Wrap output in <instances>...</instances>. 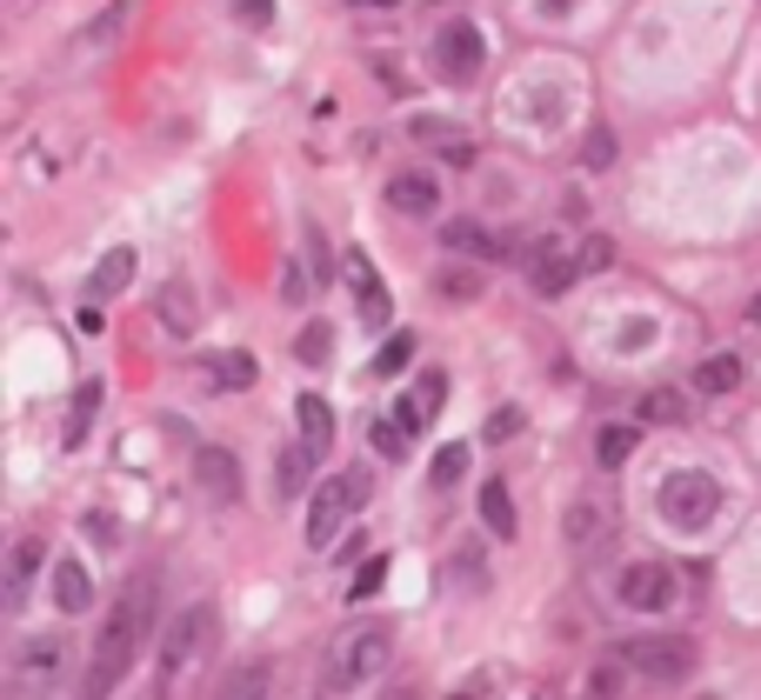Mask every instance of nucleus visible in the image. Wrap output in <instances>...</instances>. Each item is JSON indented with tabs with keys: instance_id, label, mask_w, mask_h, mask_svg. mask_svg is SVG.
<instances>
[{
	"instance_id": "obj_1",
	"label": "nucleus",
	"mask_w": 761,
	"mask_h": 700,
	"mask_svg": "<svg viewBox=\"0 0 761 700\" xmlns=\"http://www.w3.org/2000/svg\"><path fill=\"white\" fill-rule=\"evenodd\" d=\"M147 628H154V574H134V581L120 588V601L107 608V628L94 634L87 694H107V688H120V681H127V668H134V654H140Z\"/></svg>"
},
{
	"instance_id": "obj_2",
	"label": "nucleus",
	"mask_w": 761,
	"mask_h": 700,
	"mask_svg": "<svg viewBox=\"0 0 761 700\" xmlns=\"http://www.w3.org/2000/svg\"><path fill=\"white\" fill-rule=\"evenodd\" d=\"M388 654H394V634H388L381 621H361V628H348V634L328 648L321 688H328V694H341V688H361V681H374V674L388 668Z\"/></svg>"
},
{
	"instance_id": "obj_3",
	"label": "nucleus",
	"mask_w": 761,
	"mask_h": 700,
	"mask_svg": "<svg viewBox=\"0 0 761 700\" xmlns=\"http://www.w3.org/2000/svg\"><path fill=\"white\" fill-rule=\"evenodd\" d=\"M715 507H722V481H715V474H702V467H675V474L662 481V514H669L682 534L709 528Z\"/></svg>"
},
{
	"instance_id": "obj_4",
	"label": "nucleus",
	"mask_w": 761,
	"mask_h": 700,
	"mask_svg": "<svg viewBox=\"0 0 761 700\" xmlns=\"http://www.w3.org/2000/svg\"><path fill=\"white\" fill-rule=\"evenodd\" d=\"M615 601H622L628 614H669V608L682 601V574H675L669 561H628L622 581H615Z\"/></svg>"
},
{
	"instance_id": "obj_5",
	"label": "nucleus",
	"mask_w": 761,
	"mask_h": 700,
	"mask_svg": "<svg viewBox=\"0 0 761 700\" xmlns=\"http://www.w3.org/2000/svg\"><path fill=\"white\" fill-rule=\"evenodd\" d=\"M207 641H214V608H207V601H187V608L160 628V681H174L181 668H194Z\"/></svg>"
},
{
	"instance_id": "obj_6",
	"label": "nucleus",
	"mask_w": 761,
	"mask_h": 700,
	"mask_svg": "<svg viewBox=\"0 0 761 700\" xmlns=\"http://www.w3.org/2000/svg\"><path fill=\"white\" fill-rule=\"evenodd\" d=\"M361 501H368V474H334V481H321L314 501H308V541L328 548V541L341 534V521H348Z\"/></svg>"
},
{
	"instance_id": "obj_7",
	"label": "nucleus",
	"mask_w": 761,
	"mask_h": 700,
	"mask_svg": "<svg viewBox=\"0 0 761 700\" xmlns=\"http://www.w3.org/2000/svg\"><path fill=\"white\" fill-rule=\"evenodd\" d=\"M642 681H689L695 674V641H675V634H648V641H622L615 648Z\"/></svg>"
},
{
	"instance_id": "obj_8",
	"label": "nucleus",
	"mask_w": 761,
	"mask_h": 700,
	"mask_svg": "<svg viewBox=\"0 0 761 700\" xmlns=\"http://www.w3.org/2000/svg\"><path fill=\"white\" fill-rule=\"evenodd\" d=\"M481 60H488L481 27H475V20H441V33H435V67H441L448 80H475Z\"/></svg>"
},
{
	"instance_id": "obj_9",
	"label": "nucleus",
	"mask_w": 761,
	"mask_h": 700,
	"mask_svg": "<svg viewBox=\"0 0 761 700\" xmlns=\"http://www.w3.org/2000/svg\"><path fill=\"white\" fill-rule=\"evenodd\" d=\"M582 274H588V267H582V254H562L555 240H535V247H528V287H535L542 300H562Z\"/></svg>"
},
{
	"instance_id": "obj_10",
	"label": "nucleus",
	"mask_w": 761,
	"mask_h": 700,
	"mask_svg": "<svg viewBox=\"0 0 761 700\" xmlns=\"http://www.w3.org/2000/svg\"><path fill=\"white\" fill-rule=\"evenodd\" d=\"M314 441H294V447H281L274 454V501H301V494H314L308 481H314Z\"/></svg>"
},
{
	"instance_id": "obj_11",
	"label": "nucleus",
	"mask_w": 761,
	"mask_h": 700,
	"mask_svg": "<svg viewBox=\"0 0 761 700\" xmlns=\"http://www.w3.org/2000/svg\"><path fill=\"white\" fill-rule=\"evenodd\" d=\"M47 594H53L60 614H87V608H94V581H87V568H80L74 554H60V561L47 568Z\"/></svg>"
},
{
	"instance_id": "obj_12",
	"label": "nucleus",
	"mask_w": 761,
	"mask_h": 700,
	"mask_svg": "<svg viewBox=\"0 0 761 700\" xmlns=\"http://www.w3.org/2000/svg\"><path fill=\"white\" fill-rule=\"evenodd\" d=\"M388 207L428 220V214L441 207V180H435V174H394V180H388Z\"/></svg>"
},
{
	"instance_id": "obj_13",
	"label": "nucleus",
	"mask_w": 761,
	"mask_h": 700,
	"mask_svg": "<svg viewBox=\"0 0 761 700\" xmlns=\"http://www.w3.org/2000/svg\"><path fill=\"white\" fill-rule=\"evenodd\" d=\"M194 474H201V487H207L214 501H241V467H234L227 447H201V454H194Z\"/></svg>"
},
{
	"instance_id": "obj_14",
	"label": "nucleus",
	"mask_w": 761,
	"mask_h": 700,
	"mask_svg": "<svg viewBox=\"0 0 761 700\" xmlns=\"http://www.w3.org/2000/svg\"><path fill=\"white\" fill-rule=\"evenodd\" d=\"M441 240H448L455 254H475V260H501V254H508V240H501L495 227H481V220H448Z\"/></svg>"
},
{
	"instance_id": "obj_15",
	"label": "nucleus",
	"mask_w": 761,
	"mask_h": 700,
	"mask_svg": "<svg viewBox=\"0 0 761 700\" xmlns=\"http://www.w3.org/2000/svg\"><path fill=\"white\" fill-rule=\"evenodd\" d=\"M348 280H354V300H361V314H368V321H388V314H394V300H388V287H381V274H374L361 254H348Z\"/></svg>"
},
{
	"instance_id": "obj_16",
	"label": "nucleus",
	"mask_w": 761,
	"mask_h": 700,
	"mask_svg": "<svg viewBox=\"0 0 761 700\" xmlns=\"http://www.w3.org/2000/svg\"><path fill=\"white\" fill-rule=\"evenodd\" d=\"M475 507H481V528L495 534V541H515V501H508V487L501 481H481V494H475Z\"/></svg>"
},
{
	"instance_id": "obj_17",
	"label": "nucleus",
	"mask_w": 761,
	"mask_h": 700,
	"mask_svg": "<svg viewBox=\"0 0 761 700\" xmlns=\"http://www.w3.org/2000/svg\"><path fill=\"white\" fill-rule=\"evenodd\" d=\"M154 314H160V327H167L174 341H187V334H194V294H187V280H167L160 300H154Z\"/></svg>"
},
{
	"instance_id": "obj_18",
	"label": "nucleus",
	"mask_w": 761,
	"mask_h": 700,
	"mask_svg": "<svg viewBox=\"0 0 761 700\" xmlns=\"http://www.w3.org/2000/svg\"><path fill=\"white\" fill-rule=\"evenodd\" d=\"M40 548H47V541H33V534H27V541H13V568H7V608H20V601H27V588H33L40 561H47Z\"/></svg>"
},
{
	"instance_id": "obj_19",
	"label": "nucleus",
	"mask_w": 761,
	"mask_h": 700,
	"mask_svg": "<svg viewBox=\"0 0 761 700\" xmlns=\"http://www.w3.org/2000/svg\"><path fill=\"white\" fill-rule=\"evenodd\" d=\"M94 414H100V381L74 387V401H67V434H60V447H80V441L94 434Z\"/></svg>"
},
{
	"instance_id": "obj_20",
	"label": "nucleus",
	"mask_w": 761,
	"mask_h": 700,
	"mask_svg": "<svg viewBox=\"0 0 761 700\" xmlns=\"http://www.w3.org/2000/svg\"><path fill=\"white\" fill-rule=\"evenodd\" d=\"M635 447H642V421H608V427L595 434V461H602V467H622Z\"/></svg>"
},
{
	"instance_id": "obj_21",
	"label": "nucleus",
	"mask_w": 761,
	"mask_h": 700,
	"mask_svg": "<svg viewBox=\"0 0 761 700\" xmlns=\"http://www.w3.org/2000/svg\"><path fill=\"white\" fill-rule=\"evenodd\" d=\"M562 528H568V548H595V541L608 534V507H602V501H575V507L562 514Z\"/></svg>"
},
{
	"instance_id": "obj_22",
	"label": "nucleus",
	"mask_w": 761,
	"mask_h": 700,
	"mask_svg": "<svg viewBox=\"0 0 761 700\" xmlns=\"http://www.w3.org/2000/svg\"><path fill=\"white\" fill-rule=\"evenodd\" d=\"M682 414H689V394H682V387H648L635 421H642V427H675Z\"/></svg>"
},
{
	"instance_id": "obj_23",
	"label": "nucleus",
	"mask_w": 761,
	"mask_h": 700,
	"mask_svg": "<svg viewBox=\"0 0 761 700\" xmlns=\"http://www.w3.org/2000/svg\"><path fill=\"white\" fill-rule=\"evenodd\" d=\"M294 421H301V441H314V447L334 441V407H328L321 394H301V401H294Z\"/></svg>"
},
{
	"instance_id": "obj_24",
	"label": "nucleus",
	"mask_w": 761,
	"mask_h": 700,
	"mask_svg": "<svg viewBox=\"0 0 761 700\" xmlns=\"http://www.w3.org/2000/svg\"><path fill=\"white\" fill-rule=\"evenodd\" d=\"M207 381H214L221 394L254 387V354H214V361H207Z\"/></svg>"
},
{
	"instance_id": "obj_25",
	"label": "nucleus",
	"mask_w": 761,
	"mask_h": 700,
	"mask_svg": "<svg viewBox=\"0 0 761 700\" xmlns=\"http://www.w3.org/2000/svg\"><path fill=\"white\" fill-rule=\"evenodd\" d=\"M695 387H702V394H735V387H742V361H735V354H709V361L695 367Z\"/></svg>"
},
{
	"instance_id": "obj_26",
	"label": "nucleus",
	"mask_w": 761,
	"mask_h": 700,
	"mask_svg": "<svg viewBox=\"0 0 761 700\" xmlns=\"http://www.w3.org/2000/svg\"><path fill=\"white\" fill-rule=\"evenodd\" d=\"M127 280H134V247H114V254H100V267H94L87 287H94V294H120Z\"/></svg>"
},
{
	"instance_id": "obj_27",
	"label": "nucleus",
	"mask_w": 761,
	"mask_h": 700,
	"mask_svg": "<svg viewBox=\"0 0 761 700\" xmlns=\"http://www.w3.org/2000/svg\"><path fill=\"white\" fill-rule=\"evenodd\" d=\"M461 474H468V441H448L441 454H435V467H428V487H461Z\"/></svg>"
},
{
	"instance_id": "obj_28",
	"label": "nucleus",
	"mask_w": 761,
	"mask_h": 700,
	"mask_svg": "<svg viewBox=\"0 0 761 700\" xmlns=\"http://www.w3.org/2000/svg\"><path fill=\"white\" fill-rule=\"evenodd\" d=\"M60 661H67V648L53 634H40V641L20 648V674H60Z\"/></svg>"
},
{
	"instance_id": "obj_29",
	"label": "nucleus",
	"mask_w": 761,
	"mask_h": 700,
	"mask_svg": "<svg viewBox=\"0 0 761 700\" xmlns=\"http://www.w3.org/2000/svg\"><path fill=\"white\" fill-rule=\"evenodd\" d=\"M414 134H421V140H435L448 167H475V147H468V140H448V134H441L435 120H414Z\"/></svg>"
},
{
	"instance_id": "obj_30",
	"label": "nucleus",
	"mask_w": 761,
	"mask_h": 700,
	"mask_svg": "<svg viewBox=\"0 0 761 700\" xmlns=\"http://www.w3.org/2000/svg\"><path fill=\"white\" fill-rule=\"evenodd\" d=\"M608 160H615V127H602V120H595V127H588V140H582V167H588V174H602Z\"/></svg>"
},
{
	"instance_id": "obj_31",
	"label": "nucleus",
	"mask_w": 761,
	"mask_h": 700,
	"mask_svg": "<svg viewBox=\"0 0 761 700\" xmlns=\"http://www.w3.org/2000/svg\"><path fill=\"white\" fill-rule=\"evenodd\" d=\"M368 441L381 447V461H401V454H408V427H401V414H394V421H368Z\"/></svg>"
},
{
	"instance_id": "obj_32",
	"label": "nucleus",
	"mask_w": 761,
	"mask_h": 700,
	"mask_svg": "<svg viewBox=\"0 0 761 700\" xmlns=\"http://www.w3.org/2000/svg\"><path fill=\"white\" fill-rule=\"evenodd\" d=\"M388 588V554H374V561H361V574H354V588H348V601H374Z\"/></svg>"
},
{
	"instance_id": "obj_33",
	"label": "nucleus",
	"mask_w": 761,
	"mask_h": 700,
	"mask_svg": "<svg viewBox=\"0 0 761 700\" xmlns=\"http://www.w3.org/2000/svg\"><path fill=\"white\" fill-rule=\"evenodd\" d=\"M628 674H635V668L615 654V661H602V668L588 674V694H622V688H628Z\"/></svg>"
},
{
	"instance_id": "obj_34",
	"label": "nucleus",
	"mask_w": 761,
	"mask_h": 700,
	"mask_svg": "<svg viewBox=\"0 0 761 700\" xmlns=\"http://www.w3.org/2000/svg\"><path fill=\"white\" fill-rule=\"evenodd\" d=\"M481 287H488V280H481L475 267H448V274H441V294H448V300H475Z\"/></svg>"
},
{
	"instance_id": "obj_35",
	"label": "nucleus",
	"mask_w": 761,
	"mask_h": 700,
	"mask_svg": "<svg viewBox=\"0 0 761 700\" xmlns=\"http://www.w3.org/2000/svg\"><path fill=\"white\" fill-rule=\"evenodd\" d=\"M328 347H334V341H328V327L314 321V327H301V341H294V361H308V367H314V361H328Z\"/></svg>"
},
{
	"instance_id": "obj_36",
	"label": "nucleus",
	"mask_w": 761,
	"mask_h": 700,
	"mask_svg": "<svg viewBox=\"0 0 761 700\" xmlns=\"http://www.w3.org/2000/svg\"><path fill=\"white\" fill-rule=\"evenodd\" d=\"M408 354H414V341H408V334H394V341L374 354V374H401V367H408Z\"/></svg>"
},
{
	"instance_id": "obj_37",
	"label": "nucleus",
	"mask_w": 761,
	"mask_h": 700,
	"mask_svg": "<svg viewBox=\"0 0 761 700\" xmlns=\"http://www.w3.org/2000/svg\"><path fill=\"white\" fill-rule=\"evenodd\" d=\"M481 434H488V441H515V434H521V407H495Z\"/></svg>"
},
{
	"instance_id": "obj_38",
	"label": "nucleus",
	"mask_w": 761,
	"mask_h": 700,
	"mask_svg": "<svg viewBox=\"0 0 761 700\" xmlns=\"http://www.w3.org/2000/svg\"><path fill=\"white\" fill-rule=\"evenodd\" d=\"M281 300H294V307L308 300V274H301V260H287V267H281Z\"/></svg>"
},
{
	"instance_id": "obj_39",
	"label": "nucleus",
	"mask_w": 761,
	"mask_h": 700,
	"mask_svg": "<svg viewBox=\"0 0 761 700\" xmlns=\"http://www.w3.org/2000/svg\"><path fill=\"white\" fill-rule=\"evenodd\" d=\"M414 394L428 401V414H441V401H448V374H421V381H414Z\"/></svg>"
},
{
	"instance_id": "obj_40",
	"label": "nucleus",
	"mask_w": 761,
	"mask_h": 700,
	"mask_svg": "<svg viewBox=\"0 0 761 700\" xmlns=\"http://www.w3.org/2000/svg\"><path fill=\"white\" fill-rule=\"evenodd\" d=\"M227 688H234V694H254V688H274V668H247V674H234Z\"/></svg>"
},
{
	"instance_id": "obj_41",
	"label": "nucleus",
	"mask_w": 761,
	"mask_h": 700,
	"mask_svg": "<svg viewBox=\"0 0 761 700\" xmlns=\"http://www.w3.org/2000/svg\"><path fill=\"white\" fill-rule=\"evenodd\" d=\"M234 13H241L247 27H267V20H274V0H234Z\"/></svg>"
},
{
	"instance_id": "obj_42",
	"label": "nucleus",
	"mask_w": 761,
	"mask_h": 700,
	"mask_svg": "<svg viewBox=\"0 0 761 700\" xmlns=\"http://www.w3.org/2000/svg\"><path fill=\"white\" fill-rule=\"evenodd\" d=\"M648 341H655L648 321H628V327H622V354H635V347H648Z\"/></svg>"
},
{
	"instance_id": "obj_43",
	"label": "nucleus",
	"mask_w": 761,
	"mask_h": 700,
	"mask_svg": "<svg viewBox=\"0 0 761 700\" xmlns=\"http://www.w3.org/2000/svg\"><path fill=\"white\" fill-rule=\"evenodd\" d=\"M582 267H608V240H588L582 247Z\"/></svg>"
},
{
	"instance_id": "obj_44",
	"label": "nucleus",
	"mask_w": 761,
	"mask_h": 700,
	"mask_svg": "<svg viewBox=\"0 0 761 700\" xmlns=\"http://www.w3.org/2000/svg\"><path fill=\"white\" fill-rule=\"evenodd\" d=\"M542 7H548V13H555V20H562V13H568V7H575V0H542Z\"/></svg>"
},
{
	"instance_id": "obj_45",
	"label": "nucleus",
	"mask_w": 761,
	"mask_h": 700,
	"mask_svg": "<svg viewBox=\"0 0 761 700\" xmlns=\"http://www.w3.org/2000/svg\"><path fill=\"white\" fill-rule=\"evenodd\" d=\"M354 7H394V0H354Z\"/></svg>"
},
{
	"instance_id": "obj_46",
	"label": "nucleus",
	"mask_w": 761,
	"mask_h": 700,
	"mask_svg": "<svg viewBox=\"0 0 761 700\" xmlns=\"http://www.w3.org/2000/svg\"><path fill=\"white\" fill-rule=\"evenodd\" d=\"M755 321H761V294H755Z\"/></svg>"
}]
</instances>
